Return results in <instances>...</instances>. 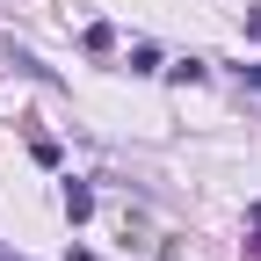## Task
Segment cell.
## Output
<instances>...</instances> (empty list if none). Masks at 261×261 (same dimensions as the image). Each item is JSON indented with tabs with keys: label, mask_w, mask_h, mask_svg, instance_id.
<instances>
[{
	"label": "cell",
	"mask_w": 261,
	"mask_h": 261,
	"mask_svg": "<svg viewBox=\"0 0 261 261\" xmlns=\"http://www.w3.org/2000/svg\"><path fill=\"white\" fill-rule=\"evenodd\" d=\"M87 211H94V189H87V181H65V218H73V225H80Z\"/></svg>",
	"instance_id": "1"
},
{
	"label": "cell",
	"mask_w": 261,
	"mask_h": 261,
	"mask_svg": "<svg viewBox=\"0 0 261 261\" xmlns=\"http://www.w3.org/2000/svg\"><path fill=\"white\" fill-rule=\"evenodd\" d=\"M80 44H87V51H109V44H116V29H109V22H87V37H80Z\"/></svg>",
	"instance_id": "2"
},
{
	"label": "cell",
	"mask_w": 261,
	"mask_h": 261,
	"mask_svg": "<svg viewBox=\"0 0 261 261\" xmlns=\"http://www.w3.org/2000/svg\"><path fill=\"white\" fill-rule=\"evenodd\" d=\"M240 80H247V87H261V65H240Z\"/></svg>",
	"instance_id": "3"
},
{
	"label": "cell",
	"mask_w": 261,
	"mask_h": 261,
	"mask_svg": "<svg viewBox=\"0 0 261 261\" xmlns=\"http://www.w3.org/2000/svg\"><path fill=\"white\" fill-rule=\"evenodd\" d=\"M247 37H254V44H261V8H254V15H247Z\"/></svg>",
	"instance_id": "4"
},
{
	"label": "cell",
	"mask_w": 261,
	"mask_h": 261,
	"mask_svg": "<svg viewBox=\"0 0 261 261\" xmlns=\"http://www.w3.org/2000/svg\"><path fill=\"white\" fill-rule=\"evenodd\" d=\"M247 261H261V240H247Z\"/></svg>",
	"instance_id": "5"
}]
</instances>
